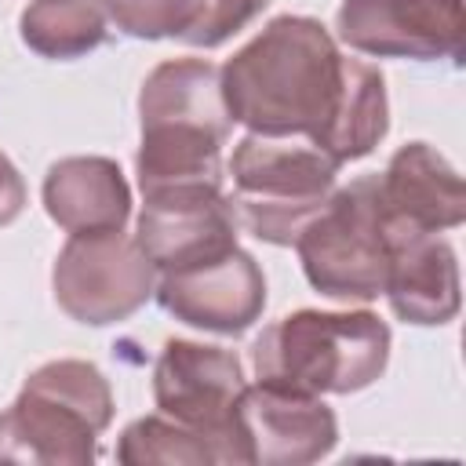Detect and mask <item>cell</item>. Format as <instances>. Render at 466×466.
Instances as JSON below:
<instances>
[{
	"instance_id": "obj_1",
	"label": "cell",
	"mask_w": 466,
	"mask_h": 466,
	"mask_svg": "<svg viewBox=\"0 0 466 466\" xmlns=\"http://www.w3.org/2000/svg\"><path fill=\"white\" fill-rule=\"evenodd\" d=\"M233 124L251 135H299L339 167L368 157L390 131L386 80L375 66L346 58L335 36L306 15L262 25L222 69Z\"/></svg>"
},
{
	"instance_id": "obj_2",
	"label": "cell",
	"mask_w": 466,
	"mask_h": 466,
	"mask_svg": "<svg viewBox=\"0 0 466 466\" xmlns=\"http://www.w3.org/2000/svg\"><path fill=\"white\" fill-rule=\"evenodd\" d=\"M390 360V328L368 309L324 313L295 309L251 346L255 379L302 393H357L371 386Z\"/></svg>"
},
{
	"instance_id": "obj_3",
	"label": "cell",
	"mask_w": 466,
	"mask_h": 466,
	"mask_svg": "<svg viewBox=\"0 0 466 466\" xmlns=\"http://www.w3.org/2000/svg\"><path fill=\"white\" fill-rule=\"evenodd\" d=\"M113 422V390L87 360L40 364L0 411V459L40 466H87Z\"/></svg>"
},
{
	"instance_id": "obj_4",
	"label": "cell",
	"mask_w": 466,
	"mask_h": 466,
	"mask_svg": "<svg viewBox=\"0 0 466 466\" xmlns=\"http://www.w3.org/2000/svg\"><path fill=\"white\" fill-rule=\"evenodd\" d=\"M233 215L266 244H295L302 222L335 189L339 164L299 135H244L229 157Z\"/></svg>"
},
{
	"instance_id": "obj_5",
	"label": "cell",
	"mask_w": 466,
	"mask_h": 466,
	"mask_svg": "<svg viewBox=\"0 0 466 466\" xmlns=\"http://www.w3.org/2000/svg\"><path fill=\"white\" fill-rule=\"evenodd\" d=\"M306 280L335 302H371L386 288L390 237L379 215L375 175L328 193L302 222L295 244Z\"/></svg>"
},
{
	"instance_id": "obj_6",
	"label": "cell",
	"mask_w": 466,
	"mask_h": 466,
	"mask_svg": "<svg viewBox=\"0 0 466 466\" xmlns=\"http://www.w3.org/2000/svg\"><path fill=\"white\" fill-rule=\"evenodd\" d=\"M244 371L237 353L189 339H167L153 364V400L160 415L200 433L215 462H248L237 426Z\"/></svg>"
},
{
	"instance_id": "obj_7",
	"label": "cell",
	"mask_w": 466,
	"mask_h": 466,
	"mask_svg": "<svg viewBox=\"0 0 466 466\" xmlns=\"http://www.w3.org/2000/svg\"><path fill=\"white\" fill-rule=\"evenodd\" d=\"M55 302L80 324L102 328L138 313L157 288V269L124 229L69 233L51 269Z\"/></svg>"
},
{
	"instance_id": "obj_8",
	"label": "cell",
	"mask_w": 466,
	"mask_h": 466,
	"mask_svg": "<svg viewBox=\"0 0 466 466\" xmlns=\"http://www.w3.org/2000/svg\"><path fill=\"white\" fill-rule=\"evenodd\" d=\"M339 40L371 58H459L462 0H342Z\"/></svg>"
},
{
	"instance_id": "obj_9",
	"label": "cell",
	"mask_w": 466,
	"mask_h": 466,
	"mask_svg": "<svg viewBox=\"0 0 466 466\" xmlns=\"http://www.w3.org/2000/svg\"><path fill=\"white\" fill-rule=\"evenodd\" d=\"M138 248L157 273H175L237 248V215L222 186H189L142 197Z\"/></svg>"
},
{
	"instance_id": "obj_10",
	"label": "cell",
	"mask_w": 466,
	"mask_h": 466,
	"mask_svg": "<svg viewBox=\"0 0 466 466\" xmlns=\"http://www.w3.org/2000/svg\"><path fill=\"white\" fill-rule=\"evenodd\" d=\"M237 426L244 441V459L262 466H306L324 459L339 441L335 411L302 390L255 379L244 382L237 400Z\"/></svg>"
},
{
	"instance_id": "obj_11",
	"label": "cell",
	"mask_w": 466,
	"mask_h": 466,
	"mask_svg": "<svg viewBox=\"0 0 466 466\" xmlns=\"http://www.w3.org/2000/svg\"><path fill=\"white\" fill-rule=\"evenodd\" d=\"M153 295L164 306V313L189 328L240 335L266 309V277L248 251L233 248L218 258L175 273H157Z\"/></svg>"
},
{
	"instance_id": "obj_12",
	"label": "cell",
	"mask_w": 466,
	"mask_h": 466,
	"mask_svg": "<svg viewBox=\"0 0 466 466\" xmlns=\"http://www.w3.org/2000/svg\"><path fill=\"white\" fill-rule=\"evenodd\" d=\"M379 215L390 244L404 237L455 229L466 218V197L459 171L426 142L400 146L386 171L375 175Z\"/></svg>"
},
{
	"instance_id": "obj_13",
	"label": "cell",
	"mask_w": 466,
	"mask_h": 466,
	"mask_svg": "<svg viewBox=\"0 0 466 466\" xmlns=\"http://www.w3.org/2000/svg\"><path fill=\"white\" fill-rule=\"evenodd\" d=\"M382 295L408 324H448L459 313V262L451 244L437 233L393 240Z\"/></svg>"
},
{
	"instance_id": "obj_14",
	"label": "cell",
	"mask_w": 466,
	"mask_h": 466,
	"mask_svg": "<svg viewBox=\"0 0 466 466\" xmlns=\"http://www.w3.org/2000/svg\"><path fill=\"white\" fill-rule=\"evenodd\" d=\"M44 208L66 233L124 229L131 189L109 157H62L44 175Z\"/></svg>"
},
{
	"instance_id": "obj_15",
	"label": "cell",
	"mask_w": 466,
	"mask_h": 466,
	"mask_svg": "<svg viewBox=\"0 0 466 466\" xmlns=\"http://www.w3.org/2000/svg\"><path fill=\"white\" fill-rule=\"evenodd\" d=\"M138 120L142 124H164V120L204 124L229 135L233 120L226 113L218 66H211L208 58L160 62L138 91Z\"/></svg>"
},
{
	"instance_id": "obj_16",
	"label": "cell",
	"mask_w": 466,
	"mask_h": 466,
	"mask_svg": "<svg viewBox=\"0 0 466 466\" xmlns=\"http://www.w3.org/2000/svg\"><path fill=\"white\" fill-rule=\"evenodd\" d=\"M18 29L25 47L44 58H80L109 33L98 0H29Z\"/></svg>"
},
{
	"instance_id": "obj_17",
	"label": "cell",
	"mask_w": 466,
	"mask_h": 466,
	"mask_svg": "<svg viewBox=\"0 0 466 466\" xmlns=\"http://www.w3.org/2000/svg\"><path fill=\"white\" fill-rule=\"evenodd\" d=\"M116 459L127 466H149V462L208 466V462H215V451L208 448V441L200 433L186 430L182 422H175L167 415H142L131 426H124V433L116 441Z\"/></svg>"
},
{
	"instance_id": "obj_18",
	"label": "cell",
	"mask_w": 466,
	"mask_h": 466,
	"mask_svg": "<svg viewBox=\"0 0 466 466\" xmlns=\"http://www.w3.org/2000/svg\"><path fill=\"white\" fill-rule=\"evenodd\" d=\"M98 7L120 33L138 40H182L197 15V0H98Z\"/></svg>"
},
{
	"instance_id": "obj_19",
	"label": "cell",
	"mask_w": 466,
	"mask_h": 466,
	"mask_svg": "<svg viewBox=\"0 0 466 466\" xmlns=\"http://www.w3.org/2000/svg\"><path fill=\"white\" fill-rule=\"evenodd\" d=\"M266 7L269 0H197V15L182 33V40L193 47H218L248 22H255Z\"/></svg>"
},
{
	"instance_id": "obj_20",
	"label": "cell",
	"mask_w": 466,
	"mask_h": 466,
	"mask_svg": "<svg viewBox=\"0 0 466 466\" xmlns=\"http://www.w3.org/2000/svg\"><path fill=\"white\" fill-rule=\"evenodd\" d=\"M25 208V182L18 175V167L0 153V226L15 222Z\"/></svg>"
}]
</instances>
